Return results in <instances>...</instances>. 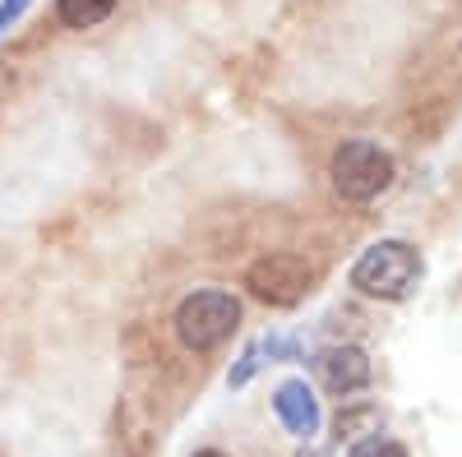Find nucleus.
Returning <instances> with one entry per match:
<instances>
[{"label": "nucleus", "mask_w": 462, "mask_h": 457, "mask_svg": "<svg viewBox=\"0 0 462 457\" xmlns=\"http://www.w3.org/2000/svg\"><path fill=\"white\" fill-rule=\"evenodd\" d=\"M116 10V0H56V14L69 28H93Z\"/></svg>", "instance_id": "0eeeda50"}, {"label": "nucleus", "mask_w": 462, "mask_h": 457, "mask_svg": "<svg viewBox=\"0 0 462 457\" xmlns=\"http://www.w3.org/2000/svg\"><path fill=\"white\" fill-rule=\"evenodd\" d=\"M300 457H319V452H300Z\"/></svg>", "instance_id": "9d476101"}, {"label": "nucleus", "mask_w": 462, "mask_h": 457, "mask_svg": "<svg viewBox=\"0 0 462 457\" xmlns=\"http://www.w3.org/2000/svg\"><path fill=\"white\" fill-rule=\"evenodd\" d=\"M352 457H407V448L393 443V439H379V434H374V439H365Z\"/></svg>", "instance_id": "6e6552de"}, {"label": "nucleus", "mask_w": 462, "mask_h": 457, "mask_svg": "<svg viewBox=\"0 0 462 457\" xmlns=\"http://www.w3.org/2000/svg\"><path fill=\"white\" fill-rule=\"evenodd\" d=\"M273 411H278V421L296 434V439H310L319 430V402L315 393L300 384V379H287V384L273 393Z\"/></svg>", "instance_id": "423d86ee"}, {"label": "nucleus", "mask_w": 462, "mask_h": 457, "mask_svg": "<svg viewBox=\"0 0 462 457\" xmlns=\"http://www.w3.org/2000/svg\"><path fill=\"white\" fill-rule=\"evenodd\" d=\"M195 457H226V452H217V448H204V452H195Z\"/></svg>", "instance_id": "1a4fd4ad"}, {"label": "nucleus", "mask_w": 462, "mask_h": 457, "mask_svg": "<svg viewBox=\"0 0 462 457\" xmlns=\"http://www.w3.org/2000/svg\"><path fill=\"white\" fill-rule=\"evenodd\" d=\"M245 287L263 300V305H278V310H287V305L305 300L315 287V263L310 259H300L291 250H273V254H263L250 263V273H245Z\"/></svg>", "instance_id": "20e7f679"}, {"label": "nucleus", "mask_w": 462, "mask_h": 457, "mask_svg": "<svg viewBox=\"0 0 462 457\" xmlns=\"http://www.w3.org/2000/svg\"><path fill=\"white\" fill-rule=\"evenodd\" d=\"M393 185V158L370 139H346L333 152V189L352 204H370Z\"/></svg>", "instance_id": "7ed1b4c3"}, {"label": "nucleus", "mask_w": 462, "mask_h": 457, "mask_svg": "<svg viewBox=\"0 0 462 457\" xmlns=\"http://www.w3.org/2000/svg\"><path fill=\"white\" fill-rule=\"evenodd\" d=\"M319 374H324V388L337 398H352L370 384V356L361 347H328L319 356Z\"/></svg>", "instance_id": "39448f33"}, {"label": "nucleus", "mask_w": 462, "mask_h": 457, "mask_svg": "<svg viewBox=\"0 0 462 457\" xmlns=\"http://www.w3.org/2000/svg\"><path fill=\"white\" fill-rule=\"evenodd\" d=\"M420 273H426V263L407 241H379L352 263V287L374 300H407Z\"/></svg>", "instance_id": "f257e3e1"}, {"label": "nucleus", "mask_w": 462, "mask_h": 457, "mask_svg": "<svg viewBox=\"0 0 462 457\" xmlns=\"http://www.w3.org/2000/svg\"><path fill=\"white\" fill-rule=\"evenodd\" d=\"M236 324H241V300L231 291H217V287L185 296L180 310H176V337L185 342L189 352L222 347V342L236 333Z\"/></svg>", "instance_id": "f03ea898"}]
</instances>
